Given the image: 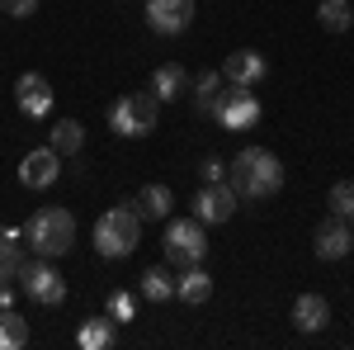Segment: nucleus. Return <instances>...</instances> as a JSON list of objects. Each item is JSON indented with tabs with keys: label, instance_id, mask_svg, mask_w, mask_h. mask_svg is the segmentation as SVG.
Listing matches in <instances>:
<instances>
[{
	"label": "nucleus",
	"instance_id": "obj_17",
	"mask_svg": "<svg viewBox=\"0 0 354 350\" xmlns=\"http://www.w3.org/2000/svg\"><path fill=\"white\" fill-rule=\"evenodd\" d=\"M28 346V322L15 308H0V350H24Z\"/></svg>",
	"mask_w": 354,
	"mask_h": 350
},
{
	"label": "nucleus",
	"instance_id": "obj_4",
	"mask_svg": "<svg viewBox=\"0 0 354 350\" xmlns=\"http://www.w3.org/2000/svg\"><path fill=\"white\" fill-rule=\"evenodd\" d=\"M208 114L218 119L227 133H241V128L260 123V100L250 95V85H232V90H218V100L208 105Z\"/></svg>",
	"mask_w": 354,
	"mask_h": 350
},
{
	"label": "nucleus",
	"instance_id": "obj_23",
	"mask_svg": "<svg viewBox=\"0 0 354 350\" xmlns=\"http://www.w3.org/2000/svg\"><path fill=\"white\" fill-rule=\"evenodd\" d=\"M330 213L345 218L354 227V180H335V185H330Z\"/></svg>",
	"mask_w": 354,
	"mask_h": 350
},
{
	"label": "nucleus",
	"instance_id": "obj_11",
	"mask_svg": "<svg viewBox=\"0 0 354 350\" xmlns=\"http://www.w3.org/2000/svg\"><path fill=\"white\" fill-rule=\"evenodd\" d=\"M15 100H19V109H24L28 119H48L53 114V85H48V76H38V71H24L15 81Z\"/></svg>",
	"mask_w": 354,
	"mask_h": 350
},
{
	"label": "nucleus",
	"instance_id": "obj_24",
	"mask_svg": "<svg viewBox=\"0 0 354 350\" xmlns=\"http://www.w3.org/2000/svg\"><path fill=\"white\" fill-rule=\"evenodd\" d=\"M218 90H222V71H203L198 81H194V95H198V109L208 114V105L218 100Z\"/></svg>",
	"mask_w": 354,
	"mask_h": 350
},
{
	"label": "nucleus",
	"instance_id": "obj_3",
	"mask_svg": "<svg viewBox=\"0 0 354 350\" xmlns=\"http://www.w3.org/2000/svg\"><path fill=\"white\" fill-rule=\"evenodd\" d=\"M24 237H28V246H33L38 256L57 261V256H66L71 242H76V218L66 213V209H38V213L28 218Z\"/></svg>",
	"mask_w": 354,
	"mask_h": 350
},
{
	"label": "nucleus",
	"instance_id": "obj_19",
	"mask_svg": "<svg viewBox=\"0 0 354 350\" xmlns=\"http://www.w3.org/2000/svg\"><path fill=\"white\" fill-rule=\"evenodd\" d=\"M76 346H81V350H104V346H113V317H90V322L76 331Z\"/></svg>",
	"mask_w": 354,
	"mask_h": 350
},
{
	"label": "nucleus",
	"instance_id": "obj_10",
	"mask_svg": "<svg viewBox=\"0 0 354 350\" xmlns=\"http://www.w3.org/2000/svg\"><path fill=\"white\" fill-rule=\"evenodd\" d=\"M350 246H354V227L345 222V218H335V213L312 232V251H317L322 261H345V256H350Z\"/></svg>",
	"mask_w": 354,
	"mask_h": 350
},
{
	"label": "nucleus",
	"instance_id": "obj_12",
	"mask_svg": "<svg viewBox=\"0 0 354 350\" xmlns=\"http://www.w3.org/2000/svg\"><path fill=\"white\" fill-rule=\"evenodd\" d=\"M62 175V157H57L53 147H38V152H28L24 161H19V180L28 189H48Z\"/></svg>",
	"mask_w": 354,
	"mask_h": 350
},
{
	"label": "nucleus",
	"instance_id": "obj_26",
	"mask_svg": "<svg viewBox=\"0 0 354 350\" xmlns=\"http://www.w3.org/2000/svg\"><path fill=\"white\" fill-rule=\"evenodd\" d=\"M198 175H203V185H213V180H227V161H222V157H203Z\"/></svg>",
	"mask_w": 354,
	"mask_h": 350
},
{
	"label": "nucleus",
	"instance_id": "obj_1",
	"mask_svg": "<svg viewBox=\"0 0 354 350\" xmlns=\"http://www.w3.org/2000/svg\"><path fill=\"white\" fill-rule=\"evenodd\" d=\"M227 185L236 189V199H270V194H279V185H283V166H279V157L265 152V147H245V152H236L232 166H227Z\"/></svg>",
	"mask_w": 354,
	"mask_h": 350
},
{
	"label": "nucleus",
	"instance_id": "obj_7",
	"mask_svg": "<svg viewBox=\"0 0 354 350\" xmlns=\"http://www.w3.org/2000/svg\"><path fill=\"white\" fill-rule=\"evenodd\" d=\"M19 279H24V294H28V298H38L43 308H57V303L66 298V279L57 274V265L48 261V256H38V261H24Z\"/></svg>",
	"mask_w": 354,
	"mask_h": 350
},
{
	"label": "nucleus",
	"instance_id": "obj_27",
	"mask_svg": "<svg viewBox=\"0 0 354 350\" xmlns=\"http://www.w3.org/2000/svg\"><path fill=\"white\" fill-rule=\"evenodd\" d=\"M0 10L10 19H28V15H38V0H0Z\"/></svg>",
	"mask_w": 354,
	"mask_h": 350
},
{
	"label": "nucleus",
	"instance_id": "obj_14",
	"mask_svg": "<svg viewBox=\"0 0 354 350\" xmlns=\"http://www.w3.org/2000/svg\"><path fill=\"white\" fill-rule=\"evenodd\" d=\"M189 90V71L180 67V62H165L151 71V95H156V105H170V100H180Z\"/></svg>",
	"mask_w": 354,
	"mask_h": 350
},
{
	"label": "nucleus",
	"instance_id": "obj_29",
	"mask_svg": "<svg viewBox=\"0 0 354 350\" xmlns=\"http://www.w3.org/2000/svg\"><path fill=\"white\" fill-rule=\"evenodd\" d=\"M0 279H5V256H0Z\"/></svg>",
	"mask_w": 354,
	"mask_h": 350
},
{
	"label": "nucleus",
	"instance_id": "obj_21",
	"mask_svg": "<svg viewBox=\"0 0 354 350\" xmlns=\"http://www.w3.org/2000/svg\"><path fill=\"white\" fill-rule=\"evenodd\" d=\"M317 19H322L326 33H345L354 24V10H350V0H322L317 5Z\"/></svg>",
	"mask_w": 354,
	"mask_h": 350
},
{
	"label": "nucleus",
	"instance_id": "obj_16",
	"mask_svg": "<svg viewBox=\"0 0 354 350\" xmlns=\"http://www.w3.org/2000/svg\"><path fill=\"white\" fill-rule=\"evenodd\" d=\"M175 298H185V303H208V298H213V274L198 270V265H185L180 279H175Z\"/></svg>",
	"mask_w": 354,
	"mask_h": 350
},
{
	"label": "nucleus",
	"instance_id": "obj_22",
	"mask_svg": "<svg viewBox=\"0 0 354 350\" xmlns=\"http://www.w3.org/2000/svg\"><path fill=\"white\" fill-rule=\"evenodd\" d=\"M142 294L151 298V303H165V298H175V279H170V270L151 265L147 274H142Z\"/></svg>",
	"mask_w": 354,
	"mask_h": 350
},
{
	"label": "nucleus",
	"instance_id": "obj_18",
	"mask_svg": "<svg viewBox=\"0 0 354 350\" xmlns=\"http://www.w3.org/2000/svg\"><path fill=\"white\" fill-rule=\"evenodd\" d=\"M170 204H175V199H170V189H165V185H147L133 199L137 218H165V213H170Z\"/></svg>",
	"mask_w": 354,
	"mask_h": 350
},
{
	"label": "nucleus",
	"instance_id": "obj_6",
	"mask_svg": "<svg viewBox=\"0 0 354 350\" xmlns=\"http://www.w3.org/2000/svg\"><path fill=\"white\" fill-rule=\"evenodd\" d=\"M109 123L118 137H147L156 128V95H123V100H113Z\"/></svg>",
	"mask_w": 354,
	"mask_h": 350
},
{
	"label": "nucleus",
	"instance_id": "obj_8",
	"mask_svg": "<svg viewBox=\"0 0 354 350\" xmlns=\"http://www.w3.org/2000/svg\"><path fill=\"white\" fill-rule=\"evenodd\" d=\"M189 19H194V0H147V24H151V33H161V38L185 33Z\"/></svg>",
	"mask_w": 354,
	"mask_h": 350
},
{
	"label": "nucleus",
	"instance_id": "obj_15",
	"mask_svg": "<svg viewBox=\"0 0 354 350\" xmlns=\"http://www.w3.org/2000/svg\"><path fill=\"white\" fill-rule=\"evenodd\" d=\"M326 322H330V303L322 294H302L293 303V326L298 331H322Z\"/></svg>",
	"mask_w": 354,
	"mask_h": 350
},
{
	"label": "nucleus",
	"instance_id": "obj_13",
	"mask_svg": "<svg viewBox=\"0 0 354 350\" xmlns=\"http://www.w3.org/2000/svg\"><path fill=\"white\" fill-rule=\"evenodd\" d=\"M265 71H270V62H265V53H250V48H241V53H232L227 57V67H222V76L232 85H255L265 81Z\"/></svg>",
	"mask_w": 354,
	"mask_h": 350
},
{
	"label": "nucleus",
	"instance_id": "obj_9",
	"mask_svg": "<svg viewBox=\"0 0 354 350\" xmlns=\"http://www.w3.org/2000/svg\"><path fill=\"white\" fill-rule=\"evenodd\" d=\"M232 213H236V189L227 180H213V185H203L194 194V218L198 222H227Z\"/></svg>",
	"mask_w": 354,
	"mask_h": 350
},
{
	"label": "nucleus",
	"instance_id": "obj_5",
	"mask_svg": "<svg viewBox=\"0 0 354 350\" xmlns=\"http://www.w3.org/2000/svg\"><path fill=\"white\" fill-rule=\"evenodd\" d=\"M208 256V237H203V222L198 218H180L165 227V261L170 265H198Z\"/></svg>",
	"mask_w": 354,
	"mask_h": 350
},
{
	"label": "nucleus",
	"instance_id": "obj_25",
	"mask_svg": "<svg viewBox=\"0 0 354 350\" xmlns=\"http://www.w3.org/2000/svg\"><path fill=\"white\" fill-rule=\"evenodd\" d=\"M109 317H113V322H133V317H137V303H133V294L113 289V294H109Z\"/></svg>",
	"mask_w": 354,
	"mask_h": 350
},
{
	"label": "nucleus",
	"instance_id": "obj_20",
	"mask_svg": "<svg viewBox=\"0 0 354 350\" xmlns=\"http://www.w3.org/2000/svg\"><path fill=\"white\" fill-rule=\"evenodd\" d=\"M81 147H85V128L76 123V119H62V123L53 128V152L57 157H76Z\"/></svg>",
	"mask_w": 354,
	"mask_h": 350
},
{
	"label": "nucleus",
	"instance_id": "obj_28",
	"mask_svg": "<svg viewBox=\"0 0 354 350\" xmlns=\"http://www.w3.org/2000/svg\"><path fill=\"white\" fill-rule=\"evenodd\" d=\"M10 303H15V289H10V284L0 279V308H10Z\"/></svg>",
	"mask_w": 354,
	"mask_h": 350
},
{
	"label": "nucleus",
	"instance_id": "obj_2",
	"mask_svg": "<svg viewBox=\"0 0 354 350\" xmlns=\"http://www.w3.org/2000/svg\"><path fill=\"white\" fill-rule=\"evenodd\" d=\"M137 242H142V218L133 204H113L109 213H100V222H95V251L100 256L123 261L137 251Z\"/></svg>",
	"mask_w": 354,
	"mask_h": 350
}]
</instances>
